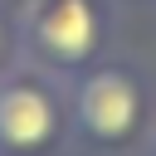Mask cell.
I'll list each match as a JSON object with an SVG mask.
<instances>
[{"label":"cell","instance_id":"6da1fadb","mask_svg":"<svg viewBox=\"0 0 156 156\" xmlns=\"http://www.w3.org/2000/svg\"><path fill=\"white\" fill-rule=\"evenodd\" d=\"M68 112H73V146L93 156H132L151 146L156 132L151 88L132 63L102 58L88 73H78L68 88Z\"/></svg>","mask_w":156,"mask_h":156},{"label":"cell","instance_id":"5b68a950","mask_svg":"<svg viewBox=\"0 0 156 156\" xmlns=\"http://www.w3.org/2000/svg\"><path fill=\"white\" fill-rule=\"evenodd\" d=\"M151 156H156V132H151Z\"/></svg>","mask_w":156,"mask_h":156},{"label":"cell","instance_id":"277c9868","mask_svg":"<svg viewBox=\"0 0 156 156\" xmlns=\"http://www.w3.org/2000/svg\"><path fill=\"white\" fill-rule=\"evenodd\" d=\"M20 63V39H15V24L0 20V73H10Z\"/></svg>","mask_w":156,"mask_h":156},{"label":"cell","instance_id":"3957f363","mask_svg":"<svg viewBox=\"0 0 156 156\" xmlns=\"http://www.w3.org/2000/svg\"><path fill=\"white\" fill-rule=\"evenodd\" d=\"M73 146L68 88L58 78L15 63L0 73V156H63Z\"/></svg>","mask_w":156,"mask_h":156},{"label":"cell","instance_id":"7a4b0ae2","mask_svg":"<svg viewBox=\"0 0 156 156\" xmlns=\"http://www.w3.org/2000/svg\"><path fill=\"white\" fill-rule=\"evenodd\" d=\"M20 63L49 78H78L102 63L112 39V0H24L15 15Z\"/></svg>","mask_w":156,"mask_h":156}]
</instances>
